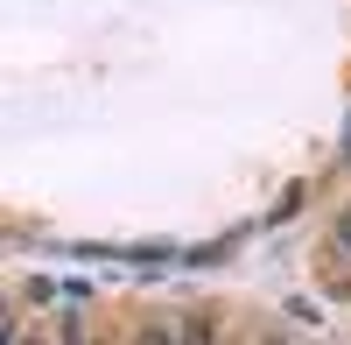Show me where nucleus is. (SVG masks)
I'll use <instances>...</instances> for the list:
<instances>
[{
    "mask_svg": "<svg viewBox=\"0 0 351 345\" xmlns=\"http://www.w3.org/2000/svg\"><path fill=\"white\" fill-rule=\"evenodd\" d=\"M330 254H337V261H351V205H344L337 225H330Z\"/></svg>",
    "mask_w": 351,
    "mask_h": 345,
    "instance_id": "nucleus-1",
    "label": "nucleus"
},
{
    "mask_svg": "<svg viewBox=\"0 0 351 345\" xmlns=\"http://www.w3.org/2000/svg\"><path fill=\"white\" fill-rule=\"evenodd\" d=\"M337 155H344V162H351V120H344V148H337Z\"/></svg>",
    "mask_w": 351,
    "mask_h": 345,
    "instance_id": "nucleus-2",
    "label": "nucleus"
}]
</instances>
